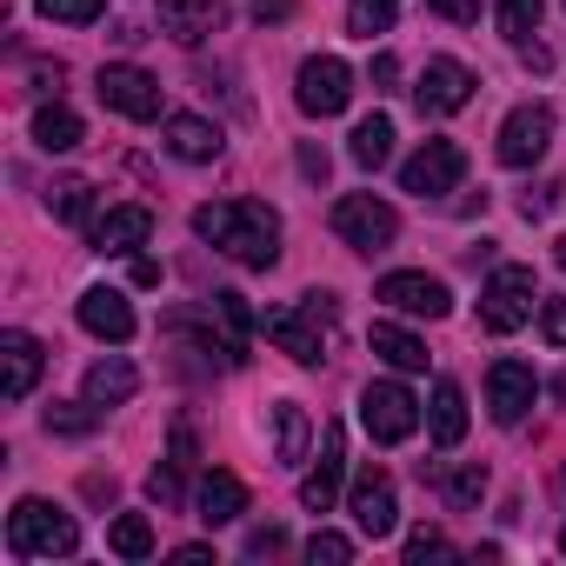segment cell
<instances>
[{
    "label": "cell",
    "instance_id": "7bdbcfd3",
    "mask_svg": "<svg viewBox=\"0 0 566 566\" xmlns=\"http://www.w3.org/2000/svg\"><path fill=\"white\" fill-rule=\"evenodd\" d=\"M301 174H307V180H327V154H321V147H301Z\"/></svg>",
    "mask_w": 566,
    "mask_h": 566
},
{
    "label": "cell",
    "instance_id": "603a6c76",
    "mask_svg": "<svg viewBox=\"0 0 566 566\" xmlns=\"http://www.w3.org/2000/svg\"><path fill=\"white\" fill-rule=\"evenodd\" d=\"M374 354L387 360V367H400V374H420L427 367V340L420 334H407V327H394V321H374Z\"/></svg>",
    "mask_w": 566,
    "mask_h": 566
},
{
    "label": "cell",
    "instance_id": "4dcf8cb0",
    "mask_svg": "<svg viewBox=\"0 0 566 566\" xmlns=\"http://www.w3.org/2000/svg\"><path fill=\"white\" fill-rule=\"evenodd\" d=\"M394 14H400V0H354V8H347V28H354L360 41H374V34L394 28Z\"/></svg>",
    "mask_w": 566,
    "mask_h": 566
},
{
    "label": "cell",
    "instance_id": "d6986e66",
    "mask_svg": "<svg viewBox=\"0 0 566 566\" xmlns=\"http://www.w3.org/2000/svg\"><path fill=\"white\" fill-rule=\"evenodd\" d=\"M147 233H154L147 207H107L94 220V253H134V247H147Z\"/></svg>",
    "mask_w": 566,
    "mask_h": 566
},
{
    "label": "cell",
    "instance_id": "7dc6e473",
    "mask_svg": "<svg viewBox=\"0 0 566 566\" xmlns=\"http://www.w3.org/2000/svg\"><path fill=\"white\" fill-rule=\"evenodd\" d=\"M553 260H559V266H566V233H559V240H553Z\"/></svg>",
    "mask_w": 566,
    "mask_h": 566
},
{
    "label": "cell",
    "instance_id": "ba28073f",
    "mask_svg": "<svg viewBox=\"0 0 566 566\" xmlns=\"http://www.w3.org/2000/svg\"><path fill=\"white\" fill-rule=\"evenodd\" d=\"M546 147H553V107L546 101H526L500 120V160L506 167H539Z\"/></svg>",
    "mask_w": 566,
    "mask_h": 566
},
{
    "label": "cell",
    "instance_id": "c3c4849f",
    "mask_svg": "<svg viewBox=\"0 0 566 566\" xmlns=\"http://www.w3.org/2000/svg\"><path fill=\"white\" fill-rule=\"evenodd\" d=\"M559 553H566V526H559Z\"/></svg>",
    "mask_w": 566,
    "mask_h": 566
},
{
    "label": "cell",
    "instance_id": "f6af8a7d",
    "mask_svg": "<svg viewBox=\"0 0 566 566\" xmlns=\"http://www.w3.org/2000/svg\"><path fill=\"white\" fill-rule=\"evenodd\" d=\"M134 287H160V266L154 260H134Z\"/></svg>",
    "mask_w": 566,
    "mask_h": 566
},
{
    "label": "cell",
    "instance_id": "484cf974",
    "mask_svg": "<svg viewBox=\"0 0 566 566\" xmlns=\"http://www.w3.org/2000/svg\"><path fill=\"white\" fill-rule=\"evenodd\" d=\"M34 140H41L48 154H74V147H81V114L61 107V101H48V107L34 114Z\"/></svg>",
    "mask_w": 566,
    "mask_h": 566
},
{
    "label": "cell",
    "instance_id": "b9f144b4",
    "mask_svg": "<svg viewBox=\"0 0 566 566\" xmlns=\"http://www.w3.org/2000/svg\"><path fill=\"white\" fill-rule=\"evenodd\" d=\"M394 81H400V61L380 54V61H374V94H394Z\"/></svg>",
    "mask_w": 566,
    "mask_h": 566
},
{
    "label": "cell",
    "instance_id": "277c9868",
    "mask_svg": "<svg viewBox=\"0 0 566 566\" xmlns=\"http://www.w3.org/2000/svg\"><path fill=\"white\" fill-rule=\"evenodd\" d=\"M334 321V301L327 294H307V307H273L266 314V340L287 354V360H301V367H314L321 354H327V327Z\"/></svg>",
    "mask_w": 566,
    "mask_h": 566
},
{
    "label": "cell",
    "instance_id": "ee69618b",
    "mask_svg": "<svg viewBox=\"0 0 566 566\" xmlns=\"http://www.w3.org/2000/svg\"><path fill=\"white\" fill-rule=\"evenodd\" d=\"M174 460H180V467L193 460V427H174Z\"/></svg>",
    "mask_w": 566,
    "mask_h": 566
},
{
    "label": "cell",
    "instance_id": "30bf717a",
    "mask_svg": "<svg viewBox=\"0 0 566 566\" xmlns=\"http://www.w3.org/2000/svg\"><path fill=\"white\" fill-rule=\"evenodd\" d=\"M94 94H101V107H114V114H127V120H154L160 114V81L147 74V67H101V81H94Z\"/></svg>",
    "mask_w": 566,
    "mask_h": 566
},
{
    "label": "cell",
    "instance_id": "7a4b0ae2",
    "mask_svg": "<svg viewBox=\"0 0 566 566\" xmlns=\"http://www.w3.org/2000/svg\"><path fill=\"white\" fill-rule=\"evenodd\" d=\"M81 546V526L54 506V500H14V513H8V553L14 559H67Z\"/></svg>",
    "mask_w": 566,
    "mask_h": 566
},
{
    "label": "cell",
    "instance_id": "8d00e7d4",
    "mask_svg": "<svg viewBox=\"0 0 566 566\" xmlns=\"http://www.w3.org/2000/svg\"><path fill=\"white\" fill-rule=\"evenodd\" d=\"M539 340L566 347V301H539Z\"/></svg>",
    "mask_w": 566,
    "mask_h": 566
},
{
    "label": "cell",
    "instance_id": "ab89813d",
    "mask_svg": "<svg viewBox=\"0 0 566 566\" xmlns=\"http://www.w3.org/2000/svg\"><path fill=\"white\" fill-rule=\"evenodd\" d=\"M280 546H287V533H280V526H253V533H247V559H266V553H280Z\"/></svg>",
    "mask_w": 566,
    "mask_h": 566
},
{
    "label": "cell",
    "instance_id": "60d3db41",
    "mask_svg": "<svg viewBox=\"0 0 566 566\" xmlns=\"http://www.w3.org/2000/svg\"><path fill=\"white\" fill-rule=\"evenodd\" d=\"M427 8H433L440 21H460V28H473V21H480V0H427Z\"/></svg>",
    "mask_w": 566,
    "mask_h": 566
},
{
    "label": "cell",
    "instance_id": "1f68e13d",
    "mask_svg": "<svg viewBox=\"0 0 566 566\" xmlns=\"http://www.w3.org/2000/svg\"><path fill=\"white\" fill-rule=\"evenodd\" d=\"M48 207H54L67 227H81V220L94 213V187H87V180H61V187L48 193Z\"/></svg>",
    "mask_w": 566,
    "mask_h": 566
},
{
    "label": "cell",
    "instance_id": "83f0119b",
    "mask_svg": "<svg viewBox=\"0 0 566 566\" xmlns=\"http://www.w3.org/2000/svg\"><path fill=\"white\" fill-rule=\"evenodd\" d=\"M213 321L227 327V347H233V360L247 354V334H253V307H247V294H213Z\"/></svg>",
    "mask_w": 566,
    "mask_h": 566
},
{
    "label": "cell",
    "instance_id": "bcb514c9",
    "mask_svg": "<svg viewBox=\"0 0 566 566\" xmlns=\"http://www.w3.org/2000/svg\"><path fill=\"white\" fill-rule=\"evenodd\" d=\"M253 14H260V21H280V14H287V0H260Z\"/></svg>",
    "mask_w": 566,
    "mask_h": 566
},
{
    "label": "cell",
    "instance_id": "44dd1931",
    "mask_svg": "<svg viewBox=\"0 0 566 566\" xmlns=\"http://www.w3.org/2000/svg\"><path fill=\"white\" fill-rule=\"evenodd\" d=\"M167 147L180 154V160H220V127L213 120H200V114H174L167 120Z\"/></svg>",
    "mask_w": 566,
    "mask_h": 566
},
{
    "label": "cell",
    "instance_id": "e575fe53",
    "mask_svg": "<svg viewBox=\"0 0 566 566\" xmlns=\"http://www.w3.org/2000/svg\"><path fill=\"white\" fill-rule=\"evenodd\" d=\"M48 21H67V28H94L107 14V0H41Z\"/></svg>",
    "mask_w": 566,
    "mask_h": 566
},
{
    "label": "cell",
    "instance_id": "d6a6232c",
    "mask_svg": "<svg viewBox=\"0 0 566 566\" xmlns=\"http://www.w3.org/2000/svg\"><path fill=\"white\" fill-rule=\"evenodd\" d=\"M94 420H101L94 400H81V407H74V400H54V407H48V433H74V440H81V433H94Z\"/></svg>",
    "mask_w": 566,
    "mask_h": 566
},
{
    "label": "cell",
    "instance_id": "52a82bcc",
    "mask_svg": "<svg viewBox=\"0 0 566 566\" xmlns=\"http://www.w3.org/2000/svg\"><path fill=\"white\" fill-rule=\"evenodd\" d=\"M294 101H301V114H314V120H334V114L354 101V74H347V61H340V54H314V61H301Z\"/></svg>",
    "mask_w": 566,
    "mask_h": 566
},
{
    "label": "cell",
    "instance_id": "4fadbf2b",
    "mask_svg": "<svg viewBox=\"0 0 566 566\" xmlns=\"http://www.w3.org/2000/svg\"><path fill=\"white\" fill-rule=\"evenodd\" d=\"M533 400H539L533 367H526V360H493V374H486V407H493V420H500V427H520Z\"/></svg>",
    "mask_w": 566,
    "mask_h": 566
},
{
    "label": "cell",
    "instance_id": "ac0fdd59",
    "mask_svg": "<svg viewBox=\"0 0 566 566\" xmlns=\"http://www.w3.org/2000/svg\"><path fill=\"white\" fill-rule=\"evenodd\" d=\"M340 473H347V433L327 427V433H321V460H314V473L301 480V500H307L314 513H327V506L340 500Z\"/></svg>",
    "mask_w": 566,
    "mask_h": 566
},
{
    "label": "cell",
    "instance_id": "cb8c5ba5",
    "mask_svg": "<svg viewBox=\"0 0 566 566\" xmlns=\"http://www.w3.org/2000/svg\"><path fill=\"white\" fill-rule=\"evenodd\" d=\"M427 427H433V440H440V447H460V440H467V394H460L453 380H440V387H433Z\"/></svg>",
    "mask_w": 566,
    "mask_h": 566
},
{
    "label": "cell",
    "instance_id": "6da1fadb",
    "mask_svg": "<svg viewBox=\"0 0 566 566\" xmlns=\"http://www.w3.org/2000/svg\"><path fill=\"white\" fill-rule=\"evenodd\" d=\"M193 233L213 240L240 266H273L280 260V213L266 200H207L193 213Z\"/></svg>",
    "mask_w": 566,
    "mask_h": 566
},
{
    "label": "cell",
    "instance_id": "f1b7e54d",
    "mask_svg": "<svg viewBox=\"0 0 566 566\" xmlns=\"http://www.w3.org/2000/svg\"><path fill=\"white\" fill-rule=\"evenodd\" d=\"M107 546H114L120 559H147V553H154V526H147V513H120V520L107 526Z\"/></svg>",
    "mask_w": 566,
    "mask_h": 566
},
{
    "label": "cell",
    "instance_id": "d4e9b609",
    "mask_svg": "<svg viewBox=\"0 0 566 566\" xmlns=\"http://www.w3.org/2000/svg\"><path fill=\"white\" fill-rule=\"evenodd\" d=\"M307 440H314L307 413H301L294 400H280V407H273V453L287 460V467H301V460H307Z\"/></svg>",
    "mask_w": 566,
    "mask_h": 566
},
{
    "label": "cell",
    "instance_id": "2e32d148",
    "mask_svg": "<svg viewBox=\"0 0 566 566\" xmlns=\"http://www.w3.org/2000/svg\"><path fill=\"white\" fill-rule=\"evenodd\" d=\"M227 28V8L220 0H160V34H174L180 48H200L207 34Z\"/></svg>",
    "mask_w": 566,
    "mask_h": 566
},
{
    "label": "cell",
    "instance_id": "5bb4252c",
    "mask_svg": "<svg viewBox=\"0 0 566 566\" xmlns=\"http://www.w3.org/2000/svg\"><path fill=\"white\" fill-rule=\"evenodd\" d=\"M0 367H8V374H0V394H8V400H28L34 380H41V367H48V347L14 327V334H0Z\"/></svg>",
    "mask_w": 566,
    "mask_h": 566
},
{
    "label": "cell",
    "instance_id": "ffe728a7",
    "mask_svg": "<svg viewBox=\"0 0 566 566\" xmlns=\"http://www.w3.org/2000/svg\"><path fill=\"white\" fill-rule=\"evenodd\" d=\"M134 394H140V374H134V360L107 354V360H94V367H87V400H94V407H127Z\"/></svg>",
    "mask_w": 566,
    "mask_h": 566
},
{
    "label": "cell",
    "instance_id": "74e56055",
    "mask_svg": "<svg viewBox=\"0 0 566 566\" xmlns=\"http://www.w3.org/2000/svg\"><path fill=\"white\" fill-rule=\"evenodd\" d=\"M147 493H154V506H174V500H180V460H174V467H154Z\"/></svg>",
    "mask_w": 566,
    "mask_h": 566
},
{
    "label": "cell",
    "instance_id": "3957f363",
    "mask_svg": "<svg viewBox=\"0 0 566 566\" xmlns=\"http://www.w3.org/2000/svg\"><path fill=\"white\" fill-rule=\"evenodd\" d=\"M539 307V280L533 266H493L486 273V287H480V321L486 334H520Z\"/></svg>",
    "mask_w": 566,
    "mask_h": 566
},
{
    "label": "cell",
    "instance_id": "836d02e7",
    "mask_svg": "<svg viewBox=\"0 0 566 566\" xmlns=\"http://www.w3.org/2000/svg\"><path fill=\"white\" fill-rule=\"evenodd\" d=\"M440 493H447V506H480L486 473L480 467H453V473H440Z\"/></svg>",
    "mask_w": 566,
    "mask_h": 566
},
{
    "label": "cell",
    "instance_id": "8992f818",
    "mask_svg": "<svg viewBox=\"0 0 566 566\" xmlns=\"http://www.w3.org/2000/svg\"><path fill=\"white\" fill-rule=\"evenodd\" d=\"M360 427H367L380 447H400V440H413V427H420V400H413L400 380H374V387L360 394Z\"/></svg>",
    "mask_w": 566,
    "mask_h": 566
},
{
    "label": "cell",
    "instance_id": "d590c367",
    "mask_svg": "<svg viewBox=\"0 0 566 566\" xmlns=\"http://www.w3.org/2000/svg\"><path fill=\"white\" fill-rule=\"evenodd\" d=\"M307 559H314V566H321V559H327V566H347V559H354V539H347V533H327V526H321V533L307 539Z\"/></svg>",
    "mask_w": 566,
    "mask_h": 566
},
{
    "label": "cell",
    "instance_id": "f546056e",
    "mask_svg": "<svg viewBox=\"0 0 566 566\" xmlns=\"http://www.w3.org/2000/svg\"><path fill=\"white\" fill-rule=\"evenodd\" d=\"M539 14H546V0H500V34L513 48H526L539 34Z\"/></svg>",
    "mask_w": 566,
    "mask_h": 566
},
{
    "label": "cell",
    "instance_id": "5b68a950",
    "mask_svg": "<svg viewBox=\"0 0 566 566\" xmlns=\"http://www.w3.org/2000/svg\"><path fill=\"white\" fill-rule=\"evenodd\" d=\"M334 233H340L347 247H360V253H380V247L400 233V213H394L380 193H340V200H334Z\"/></svg>",
    "mask_w": 566,
    "mask_h": 566
},
{
    "label": "cell",
    "instance_id": "f35d334b",
    "mask_svg": "<svg viewBox=\"0 0 566 566\" xmlns=\"http://www.w3.org/2000/svg\"><path fill=\"white\" fill-rule=\"evenodd\" d=\"M407 559H413V566H420V559H447V539H440L433 526H420V533L407 539Z\"/></svg>",
    "mask_w": 566,
    "mask_h": 566
},
{
    "label": "cell",
    "instance_id": "7c38bea8",
    "mask_svg": "<svg viewBox=\"0 0 566 566\" xmlns=\"http://www.w3.org/2000/svg\"><path fill=\"white\" fill-rule=\"evenodd\" d=\"M473 67H460L453 54H440V61H427V74H420V87H413V101H420V114H460L467 101H473Z\"/></svg>",
    "mask_w": 566,
    "mask_h": 566
},
{
    "label": "cell",
    "instance_id": "9c48e42d",
    "mask_svg": "<svg viewBox=\"0 0 566 566\" xmlns=\"http://www.w3.org/2000/svg\"><path fill=\"white\" fill-rule=\"evenodd\" d=\"M374 301H387L394 314H413V321H447L453 314L447 280H433V273H387L374 287Z\"/></svg>",
    "mask_w": 566,
    "mask_h": 566
},
{
    "label": "cell",
    "instance_id": "4316f807",
    "mask_svg": "<svg viewBox=\"0 0 566 566\" xmlns=\"http://www.w3.org/2000/svg\"><path fill=\"white\" fill-rule=\"evenodd\" d=\"M347 154H354L360 167H387V160H394V120H387V114H367V120L354 127Z\"/></svg>",
    "mask_w": 566,
    "mask_h": 566
},
{
    "label": "cell",
    "instance_id": "e0dca14e",
    "mask_svg": "<svg viewBox=\"0 0 566 566\" xmlns=\"http://www.w3.org/2000/svg\"><path fill=\"white\" fill-rule=\"evenodd\" d=\"M81 327L94 334V340H134V307H127V294L120 287H87L81 294Z\"/></svg>",
    "mask_w": 566,
    "mask_h": 566
},
{
    "label": "cell",
    "instance_id": "7402d4cb",
    "mask_svg": "<svg viewBox=\"0 0 566 566\" xmlns=\"http://www.w3.org/2000/svg\"><path fill=\"white\" fill-rule=\"evenodd\" d=\"M247 513V486L227 473V467H213L207 480H200V520L207 526H227V520H240Z\"/></svg>",
    "mask_w": 566,
    "mask_h": 566
},
{
    "label": "cell",
    "instance_id": "9a60e30c",
    "mask_svg": "<svg viewBox=\"0 0 566 566\" xmlns=\"http://www.w3.org/2000/svg\"><path fill=\"white\" fill-rule=\"evenodd\" d=\"M347 506H354V526H360L367 539H387V533L400 526V506H394V480H387V473H360Z\"/></svg>",
    "mask_w": 566,
    "mask_h": 566
},
{
    "label": "cell",
    "instance_id": "8fae6325",
    "mask_svg": "<svg viewBox=\"0 0 566 566\" xmlns=\"http://www.w3.org/2000/svg\"><path fill=\"white\" fill-rule=\"evenodd\" d=\"M460 174H467V154H460L453 140H427V147L400 167V187H407V193H420V200H433V193H453V187H460Z\"/></svg>",
    "mask_w": 566,
    "mask_h": 566
}]
</instances>
